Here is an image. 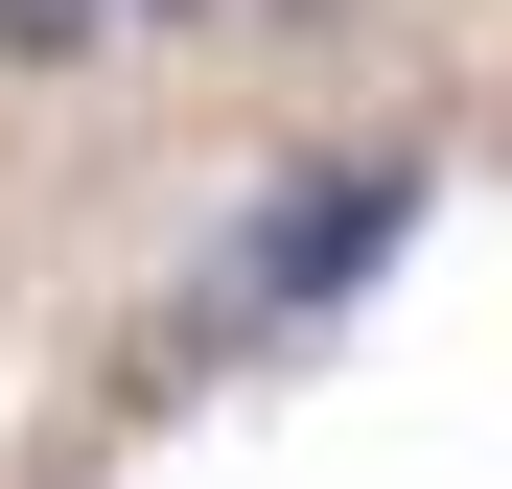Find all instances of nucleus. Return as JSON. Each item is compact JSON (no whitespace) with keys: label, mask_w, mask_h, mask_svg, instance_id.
Segmentation results:
<instances>
[{"label":"nucleus","mask_w":512,"mask_h":489,"mask_svg":"<svg viewBox=\"0 0 512 489\" xmlns=\"http://www.w3.org/2000/svg\"><path fill=\"white\" fill-rule=\"evenodd\" d=\"M396 233H419V163H396V140H303L280 187L210 233V326H233V350H280V326H350Z\"/></svg>","instance_id":"obj_1"},{"label":"nucleus","mask_w":512,"mask_h":489,"mask_svg":"<svg viewBox=\"0 0 512 489\" xmlns=\"http://www.w3.org/2000/svg\"><path fill=\"white\" fill-rule=\"evenodd\" d=\"M117 24V0H0V47H94Z\"/></svg>","instance_id":"obj_2"},{"label":"nucleus","mask_w":512,"mask_h":489,"mask_svg":"<svg viewBox=\"0 0 512 489\" xmlns=\"http://www.w3.org/2000/svg\"><path fill=\"white\" fill-rule=\"evenodd\" d=\"M117 24H187V0H117Z\"/></svg>","instance_id":"obj_3"}]
</instances>
